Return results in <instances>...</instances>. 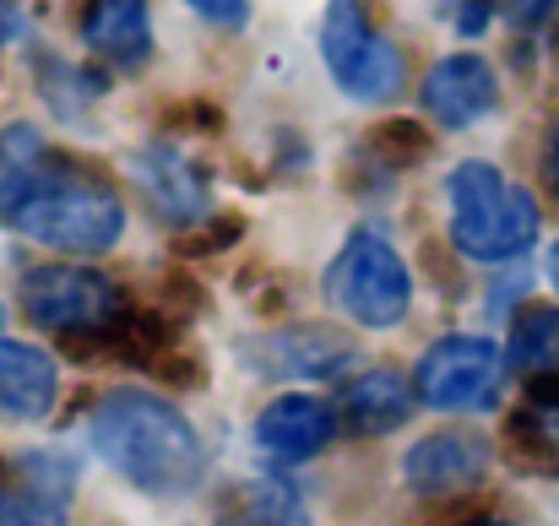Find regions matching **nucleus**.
<instances>
[{"instance_id": "nucleus-1", "label": "nucleus", "mask_w": 559, "mask_h": 526, "mask_svg": "<svg viewBox=\"0 0 559 526\" xmlns=\"http://www.w3.org/2000/svg\"><path fill=\"white\" fill-rule=\"evenodd\" d=\"M0 223L66 255H104L126 234V206L98 175L33 153L0 179Z\"/></svg>"}, {"instance_id": "nucleus-2", "label": "nucleus", "mask_w": 559, "mask_h": 526, "mask_svg": "<svg viewBox=\"0 0 559 526\" xmlns=\"http://www.w3.org/2000/svg\"><path fill=\"white\" fill-rule=\"evenodd\" d=\"M87 440L104 467H115L131 489L158 500L190 494L206 467L190 418L153 391H109L87 418Z\"/></svg>"}, {"instance_id": "nucleus-3", "label": "nucleus", "mask_w": 559, "mask_h": 526, "mask_svg": "<svg viewBox=\"0 0 559 526\" xmlns=\"http://www.w3.org/2000/svg\"><path fill=\"white\" fill-rule=\"evenodd\" d=\"M445 201H451V244L467 261L500 266V261L527 255V244L538 239V201L484 158H467L451 169Z\"/></svg>"}, {"instance_id": "nucleus-4", "label": "nucleus", "mask_w": 559, "mask_h": 526, "mask_svg": "<svg viewBox=\"0 0 559 526\" xmlns=\"http://www.w3.org/2000/svg\"><path fill=\"white\" fill-rule=\"evenodd\" d=\"M22 310L38 332L66 343H104L131 304L98 266H33L22 277Z\"/></svg>"}, {"instance_id": "nucleus-5", "label": "nucleus", "mask_w": 559, "mask_h": 526, "mask_svg": "<svg viewBox=\"0 0 559 526\" xmlns=\"http://www.w3.org/2000/svg\"><path fill=\"white\" fill-rule=\"evenodd\" d=\"M326 299L337 315H348L354 326H370V332H385L407 315L413 304V277L402 266V255L380 239V234H354L332 272H326Z\"/></svg>"}, {"instance_id": "nucleus-6", "label": "nucleus", "mask_w": 559, "mask_h": 526, "mask_svg": "<svg viewBox=\"0 0 559 526\" xmlns=\"http://www.w3.org/2000/svg\"><path fill=\"white\" fill-rule=\"evenodd\" d=\"M321 55L326 71L337 76V87L348 98L380 104L402 87V55L391 38H380L365 16V0H332L326 5V27H321Z\"/></svg>"}, {"instance_id": "nucleus-7", "label": "nucleus", "mask_w": 559, "mask_h": 526, "mask_svg": "<svg viewBox=\"0 0 559 526\" xmlns=\"http://www.w3.org/2000/svg\"><path fill=\"white\" fill-rule=\"evenodd\" d=\"M506 374V352L489 337H440L413 369V396L435 413H478L495 407Z\"/></svg>"}, {"instance_id": "nucleus-8", "label": "nucleus", "mask_w": 559, "mask_h": 526, "mask_svg": "<svg viewBox=\"0 0 559 526\" xmlns=\"http://www.w3.org/2000/svg\"><path fill=\"white\" fill-rule=\"evenodd\" d=\"M76 467L60 451H27L11 456V473L0 483V526H66Z\"/></svg>"}, {"instance_id": "nucleus-9", "label": "nucleus", "mask_w": 559, "mask_h": 526, "mask_svg": "<svg viewBox=\"0 0 559 526\" xmlns=\"http://www.w3.org/2000/svg\"><path fill=\"white\" fill-rule=\"evenodd\" d=\"M484 473H489V440L473 434V429L424 434V440L402 456V478H407V489L424 494V500L462 494V489L484 483Z\"/></svg>"}, {"instance_id": "nucleus-10", "label": "nucleus", "mask_w": 559, "mask_h": 526, "mask_svg": "<svg viewBox=\"0 0 559 526\" xmlns=\"http://www.w3.org/2000/svg\"><path fill=\"white\" fill-rule=\"evenodd\" d=\"M418 98H424V109H429L435 125L467 131L473 120H484L500 104V87H495V71H489L484 55H445L440 65L424 71Z\"/></svg>"}, {"instance_id": "nucleus-11", "label": "nucleus", "mask_w": 559, "mask_h": 526, "mask_svg": "<svg viewBox=\"0 0 559 526\" xmlns=\"http://www.w3.org/2000/svg\"><path fill=\"white\" fill-rule=\"evenodd\" d=\"M337 440V413L321 396H277L255 418V445L277 462H310Z\"/></svg>"}, {"instance_id": "nucleus-12", "label": "nucleus", "mask_w": 559, "mask_h": 526, "mask_svg": "<svg viewBox=\"0 0 559 526\" xmlns=\"http://www.w3.org/2000/svg\"><path fill=\"white\" fill-rule=\"evenodd\" d=\"M82 44L115 65H147V55H153L147 0H87L82 5Z\"/></svg>"}, {"instance_id": "nucleus-13", "label": "nucleus", "mask_w": 559, "mask_h": 526, "mask_svg": "<svg viewBox=\"0 0 559 526\" xmlns=\"http://www.w3.org/2000/svg\"><path fill=\"white\" fill-rule=\"evenodd\" d=\"M60 374L55 358L33 343H0V418L11 423H33L55 407Z\"/></svg>"}, {"instance_id": "nucleus-14", "label": "nucleus", "mask_w": 559, "mask_h": 526, "mask_svg": "<svg viewBox=\"0 0 559 526\" xmlns=\"http://www.w3.org/2000/svg\"><path fill=\"white\" fill-rule=\"evenodd\" d=\"M131 169L142 179L147 201L158 206V217H169V223L186 228V223H195V217L206 212V184L195 179V169H190L175 147H147Z\"/></svg>"}, {"instance_id": "nucleus-15", "label": "nucleus", "mask_w": 559, "mask_h": 526, "mask_svg": "<svg viewBox=\"0 0 559 526\" xmlns=\"http://www.w3.org/2000/svg\"><path fill=\"white\" fill-rule=\"evenodd\" d=\"M413 402V380H402L396 369H370L343 385V418L354 434H391L396 423H407Z\"/></svg>"}, {"instance_id": "nucleus-16", "label": "nucleus", "mask_w": 559, "mask_h": 526, "mask_svg": "<svg viewBox=\"0 0 559 526\" xmlns=\"http://www.w3.org/2000/svg\"><path fill=\"white\" fill-rule=\"evenodd\" d=\"M348 358H354V343H348L343 332H332V326H294V332L266 337V369H277V374L326 380V374H337Z\"/></svg>"}, {"instance_id": "nucleus-17", "label": "nucleus", "mask_w": 559, "mask_h": 526, "mask_svg": "<svg viewBox=\"0 0 559 526\" xmlns=\"http://www.w3.org/2000/svg\"><path fill=\"white\" fill-rule=\"evenodd\" d=\"M305 500L288 478H245L217 500V526H299Z\"/></svg>"}, {"instance_id": "nucleus-18", "label": "nucleus", "mask_w": 559, "mask_h": 526, "mask_svg": "<svg viewBox=\"0 0 559 526\" xmlns=\"http://www.w3.org/2000/svg\"><path fill=\"white\" fill-rule=\"evenodd\" d=\"M511 363L527 380L559 369V310L555 304H522V315L511 321Z\"/></svg>"}, {"instance_id": "nucleus-19", "label": "nucleus", "mask_w": 559, "mask_h": 526, "mask_svg": "<svg viewBox=\"0 0 559 526\" xmlns=\"http://www.w3.org/2000/svg\"><path fill=\"white\" fill-rule=\"evenodd\" d=\"M506 451L522 473H559V413L522 407L506 423Z\"/></svg>"}, {"instance_id": "nucleus-20", "label": "nucleus", "mask_w": 559, "mask_h": 526, "mask_svg": "<svg viewBox=\"0 0 559 526\" xmlns=\"http://www.w3.org/2000/svg\"><path fill=\"white\" fill-rule=\"evenodd\" d=\"M374 147H380L385 158H396V164H413V158L429 153V136H424L418 125H380V131H374Z\"/></svg>"}, {"instance_id": "nucleus-21", "label": "nucleus", "mask_w": 559, "mask_h": 526, "mask_svg": "<svg viewBox=\"0 0 559 526\" xmlns=\"http://www.w3.org/2000/svg\"><path fill=\"white\" fill-rule=\"evenodd\" d=\"M195 16L217 22V27H245L250 22V0H186Z\"/></svg>"}, {"instance_id": "nucleus-22", "label": "nucleus", "mask_w": 559, "mask_h": 526, "mask_svg": "<svg viewBox=\"0 0 559 526\" xmlns=\"http://www.w3.org/2000/svg\"><path fill=\"white\" fill-rule=\"evenodd\" d=\"M527 396H533V407L559 413V369L555 374H533V380H527Z\"/></svg>"}, {"instance_id": "nucleus-23", "label": "nucleus", "mask_w": 559, "mask_h": 526, "mask_svg": "<svg viewBox=\"0 0 559 526\" xmlns=\"http://www.w3.org/2000/svg\"><path fill=\"white\" fill-rule=\"evenodd\" d=\"M549 11H555V0H506V16H511V22H522V27L544 22Z\"/></svg>"}, {"instance_id": "nucleus-24", "label": "nucleus", "mask_w": 559, "mask_h": 526, "mask_svg": "<svg viewBox=\"0 0 559 526\" xmlns=\"http://www.w3.org/2000/svg\"><path fill=\"white\" fill-rule=\"evenodd\" d=\"M16 33H22V16H16L11 5H0V44H5V38H16Z\"/></svg>"}, {"instance_id": "nucleus-25", "label": "nucleus", "mask_w": 559, "mask_h": 526, "mask_svg": "<svg viewBox=\"0 0 559 526\" xmlns=\"http://www.w3.org/2000/svg\"><path fill=\"white\" fill-rule=\"evenodd\" d=\"M549 179H555V195H559V131L549 136Z\"/></svg>"}, {"instance_id": "nucleus-26", "label": "nucleus", "mask_w": 559, "mask_h": 526, "mask_svg": "<svg viewBox=\"0 0 559 526\" xmlns=\"http://www.w3.org/2000/svg\"><path fill=\"white\" fill-rule=\"evenodd\" d=\"M549 277H555V288H559V244L549 250Z\"/></svg>"}, {"instance_id": "nucleus-27", "label": "nucleus", "mask_w": 559, "mask_h": 526, "mask_svg": "<svg viewBox=\"0 0 559 526\" xmlns=\"http://www.w3.org/2000/svg\"><path fill=\"white\" fill-rule=\"evenodd\" d=\"M478 526H511V522H478Z\"/></svg>"}, {"instance_id": "nucleus-28", "label": "nucleus", "mask_w": 559, "mask_h": 526, "mask_svg": "<svg viewBox=\"0 0 559 526\" xmlns=\"http://www.w3.org/2000/svg\"><path fill=\"white\" fill-rule=\"evenodd\" d=\"M0 315H5V310H0Z\"/></svg>"}]
</instances>
